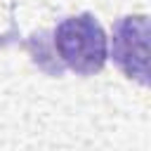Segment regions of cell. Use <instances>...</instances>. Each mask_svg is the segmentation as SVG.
<instances>
[{
	"label": "cell",
	"instance_id": "6da1fadb",
	"mask_svg": "<svg viewBox=\"0 0 151 151\" xmlns=\"http://www.w3.org/2000/svg\"><path fill=\"white\" fill-rule=\"evenodd\" d=\"M50 40L40 33L21 42L31 50V59L50 76H61L64 68L78 76H94L104 68L109 57V45L101 24L92 12H80L61 19L50 33Z\"/></svg>",
	"mask_w": 151,
	"mask_h": 151
}]
</instances>
